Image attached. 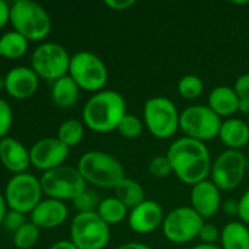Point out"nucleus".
<instances>
[{
    "label": "nucleus",
    "instance_id": "obj_22",
    "mask_svg": "<svg viewBox=\"0 0 249 249\" xmlns=\"http://www.w3.org/2000/svg\"><path fill=\"white\" fill-rule=\"evenodd\" d=\"M79 91L80 89L77 83L67 74L53 83L51 99L60 108H72L79 99Z\"/></svg>",
    "mask_w": 249,
    "mask_h": 249
},
{
    "label": "nucleus",
    "instance_id": "obj_35",
    "mask_svg": "<svg viewBox=\"0 0 249 249\" xmlns=\"http://www.w3.org/2000/svg\"><path fill=\"white\" fill-rule=\"evenodd\" d=\"M197 238H199L203 245H215L216 241L220 240V231L213 224L204 223L199 230Z\"/></svg>",
    "mask_w": 249,
    "mask_h": 249
},
{
    "label": "nucleus",
    "instance_id": "obj_13",
    "mask_svg": "<svg viewBox=\"0 0 249 249\" xmlns=\"http://www.w3.org/2000/svg\"><path fill=\"white\" fill-rule=\"evenodd\" d=\"M204 219L190 207H178L165 214L162 230L165 238L175 245H184L198 237Z\"/></svg>",
    "mask_w": 249,
    "mask_h": 249
},
{
    "label": "nucleus",
    "instance_id": "obj_14",
    "mask_svg": "<svg viewBox=\"0 0 249 249\" xmlns=\"http://www.w3.org/2000/svg\"><path fill=\"white\" fill-rule=\"evenodd\" d=\"M68 155L70 148L63 145L57 138L41 139L29 150L31 164L43 173L65 164Z\"/></svg>",
    "mask_w": 249,
    "mask_h": 249
},
{
    "label": "nucleus",
    "instance_id": "obj_9",
    "mask_svg": "<svg viewBox=\"0 0 249 249\" xmlns=\"http://www.w3.org/2000/svg\"><path fill=\"white\" fill-rule=\"evenodd\" d=\"M223 119L208 105H192L180 113L179 129L186 138L206 142L218 138Z\"/></svg>",
    "mask_w": 249,
    "mask_h": 249
},
{
    "label": "nucleus",
    "instance_id": "obj_10",
    "mask_svg": "<svg viewBox=\"0 0 249 249\" xmlns=\"http://www.w3.org/2000/svg\"><path fill=\"white\" fill-rule=\"evenodd\" d=\"M71 56L61 44L48 41L34 49L31 57V68L39 79L56 82L68 74Z\"/></svg>",
    "mask_w": 249,
    "mask_h": 249
},
{
    "label": "nucleus",
    "instance_id": "obj_32",
    "mask_svg": "<svg viewBox=\"0 0 249 249\" xmlns=\"http://www.w3.org/2000/svg\"><path fill=\"white\" fill-rule=\"evenodd\" d=\"M148 172L153 178H157V179H164L169 177L173 173V167L167 153L153 157L148 164Z\"/></svg>",
    "mask_w": 249,
    "mask_h": 249
},
{
    "label": "nucleus",
    "instance_id": "obj_17",
    "mask_svg": "<svg viewBox=\"0 0 249 249\" xmlns=\"http://www.w3.org/2000/svg\"><path fill=\"white\" fill-rule=\"evenodd\" d=\"M39 88V77L27 66H17L5 74V91L16 100H27Z\"/></svg>",
    "mask_w": 249,
    "mask_h": 249
},
{
    "label": "nucleus",
    "instance_id": "obj_16",
    "mask_svg": "<svg viewBox=\"0 0 249 249\" xmlns=\"http://www.w3.org/2000/svg\"><path fill=\"white\" fill-rule=\"evenodd\" d=\"M164 216L162 206L158 202L145 199L142 203L130 209L128 215V225L134 232L146 235L162 226Z\"/></svg>",
    "mask_w": 249,
    "mask_h": 249
},
{
    "label": "nucleus",
    "instance_id": "obj_36",
    "mask_svg": "<svg viewBox=\"0 0 249 249\" xmlns=\"http://www.w3.org/2000/svg\"><path fill=\"white\" fill-rule=\"evenodd\" d=\"M233 90L238 99H249V73H245L236 79Z\"/></svg>",
    "mask_w": 249,
    "mask_h": 249
},
{
    "label": "nucleus",
    "instance_id": "obj_5",
    "mask_svg": "<svg viewBox=\"0 0 249 249\" xmlns=\"http://www.w3.org/2000/svg\"><path fill=\"white\" fill-rule=\"evenodd\" d=\"M143 122L151 135L165 140L179 130L180 113L172 100L164 96H153L143 105Z\"/></svg>",
    "mask_w": 249,
    "mask_h": 249
},
{
    "label": "nucleus",
    "instance_id": "obj_34",
    "mask_svg": "<svg viewBox=\"0 0 249 249\" xmlns=\"http://www.w3.org/2000/svg\"><path fill=\"white\" fill-rule=\"evenodd\" d=\"M26 223H27L26 214L21 213V212L9 209L6 213V215H5L4 221H2V226H4L7 231L15 233L19 228H21V226H23Z\"/></svg>",
    "mask_w": 249,
    "mask_h": 249
},
{
    "label": "nucleus",
    "instance_id": "obj_4",
    "mask_svg": "<svg viewBox=\"0 0 249 249\" xmlns=\"http://www.w3.org/2000/svg\"><path fill=\"white\" fill-rule=\"evenodd\" d=\"M10 23L28 41H40L51 32V18L40 4L32 0H17L10 9Z\"/></svg>",
    "mask_w": 249,
    "mask_h": 249
},
{
    "label": "nucleus",
    "instance_id": "obj_23",
    "mask_svg": "<svg viewBox=\"0 0 249 249\" xmlns=\"http://www.w3.org/2000/svg\"><path fill=\"white\" fill-rule=\"evenodd\" d=\"M223 249H249V229L242 221H231L220 231Z\"/></svg>",
    "mask_w": 249,
    "mask_h": 249
},
{
    "label": "nucleus",
    "instance_id": "obj_42",
    "mask_svg": "<svg viewBox=\"0 0 249 249\" xmlns=\"http://www.w3.org/2000/svg\"><path fill=\"white\" fill-rule=\"evenodd\" d=\"M49 249H78L71 242V240H61L53 243Z\"/></svg>",
    "mask_w": 249,
    "mask_h": 249
},
{
    "label": "nucleus",
    "instance_id": "obj_26",
    "mask_svg": "<svg viewBox=\"0 0 249 249\" xmlns=\"http://www.w3.org/2000/svg\"><path fill=\"white\" fill-rule=\"evenodd\" d=\"M96 213L108 226L117 225L128 218V208L116 197L101 199Z\"/></svg>",
    "mask_w": 249,
    "mask_h": 249
},
{
    "label": "nucleus",
    "instance_id": "obj_47",
    "mask_svg": "<svg viewBox=\"0 0 249 249\" xmlns=\"http://www.w3.org/2000/svg\"><path fill=\"white\" fill-rule=\"evenodd\" d=\"M249 1H233V4H238V5H243V4H248Z\"/></svg>",
    "mask_w": 249,
    "mask_h": 249
},
{
    "label": "nucleus",
    "instance_id": "obj_41",
    "mask_svg": "<svg viewBox=\"0 0 249 249\" xmlns=\"http://www.w3.org/2000/svg\"><path fill=\"white\" fill-rule=\"evenodd\" d=\"M116 249H152L150 246L145 245V243L141 242H126L121 245L119 247H117Z\"/></svg>",
    "mask_w": 249,
    "mask_h": 249
},
{
    "label": "nucleus",
    "instance_id": "obj_45",
    "mask_svg": "<svg viewBox=\"0 0 249 249\" xmlns=\"http://www.w3.org/2000/svg\"><path fill=\"white\" fill-rule=\"evenodd\" d=\"M191 249H223V248L218 247V246L215 245H203V243H199V245L195 246V247Z\"/></svg>",
    "mask_w": 249,
    "mask_h": 249
},
{
    "label": "nucleus",
    "instance_id": "obj_28",
    "mask_svg": "<svg viewBox=\"0 0 249 249\" xmlns=\"http://www.w3.org/2000/svg\"><path fill=\"white\" fill-rule=\"evenodd\" d=\"M40 237V229L32 221H27L23 226L12 233V242L17 249H31L36 245Z\"/></svg>",
    "mask_w": 249,
    "mask_h": 249
},
{
    "label": "nucleus",
    "instance_id": "obj_33",
    "mask_svg": "<svg viewBox=\"0 0 249 249\" xmlns=\"http://www.w3.org/2000/svg\"><path fill=\"white\" fill-rule=\"evenodd\" d=\"M14 122V112L9 102L0 99V140L6 138Z\"/></svg>",
    "mask_w": 249,
    "mask_h": 249
},
{
    "label": "nucleus",
    "instance_id": "obj_31",
    "mask_svg": "<svg viewBox=\"0 0 249 249\" xmlns=\"http://www.w3.org/2000/svg\"><path fill=\"white\" fill-rule=\"evenodd\" d=\"M100 202L101 201H100L96 192L87 189L77 198L73 199L72 203L78 213H92V212L97 211Z\"/></svg>",
    "mask_w": 249,
    "mask_h": 249
},
{
    "label": "nucleus",
    "instance_id": "obj_6",
    "mask_svg": "<svg viewBox=\"0 0 249 249\" xmlns=\"http://www.w3.org/2000/svg\"><path fill=\"white\" fill-rule=\"evenodd\" d=\"M68 75L77 83L80 90L99 92L108 80V71L104 61L94 53L79 51L71 56Z\"/></svg>",
    "mask_w": 249,
    "mask_h": 249
},
{
    "label": "nucleus",
    "instance_id": "obj_39",
    "mask_svg": "<svg viewBox=\"0 0 249 249\" xmlns=\"http://www.w3.org/2000/svg\"><path fill=\"white\" fill-rule=\"evenodd\" d=\"M10 9H11V5H9L4 0H0V29L4 28L7 22H10Z\"/></svg>",
    "mask_w": 249,
    "mask_h": 249
},
{
    "label": "nucleus",
    "instance_id": "obj_44",
    "mask_svg": "<svg viewBox=\"0 0 249 249\" xmlns=\"http://www.w3.org/2000/svg\"><path fill=\"white\" fill-rule=\"evenodd\" d=\"M238 112L241 113H249V99H240L238 101Z\"/></svg>",
    "mask_w": 249,
    "mask_h": 249
},
{
    "label": "nucleus",
    "instance_id": "obj_1",
    "mask_svg": "<svg viewBox=\"0 0 249 249\" xmlns=\"http://www.w3.org/2000/svg\"><path fill=\"white\" fill-rule=\"evenodd\" d=\"M167 156L172 163L173 173L184 184L194 186L211 175L213 162L204 142L182 136L169 146Z\"/></svg>",
    "mask_w": 249,
    "mask_h": 249
},
{
    "label": "nucleus",
    "instance_id": "obj_3",
    "mask_svg": "<svg viewBox=\"0 0 249 249\" xmlns=\"http://www.w3.org/2000/svg\"><path fill=\"white\" fill-rule=\"evenodd\" d=\"M78 170L87 184L100 189H113L125 178L124 168L118 160L104 151L85 152L78 160Z\"/></svg>",
    "mask_w": 249,
    "mask_h": 249
},
{
    "label": "nucleus",
    "instance_id": "obj_40",
    "mask_svg": "<svg viewBox=\"0 0 249 249\" xmlns=\"http://www.w3.org/2000/svg\"><path fill=\"white\" fill-rule=\"evenodd\" d=\"M221 207L228 215H238V201L236 199H228L221 204Z\"/></svg>",
    "mask_w": 249,
    "mask_h": 249
},
{
    "label": "nucleus",
    "instance_id": "obj_20",
    "mask_svg": "<svg viewBox=\"0 0 249 249\" xmlns=\"http://www.w3.org/2000/svg\"><path fill=\"white\" fill-rule=\"evenodd\" d=\"M219 139L229 150H238L249 142V125L240 118H229L223 121Z\"/></svg>",
    "mask_w": 249,
    "mask_h": 249
},
{
    "label": "nucleus",
    "instance_id": "obj_19",
    "mask_svg": "<svg viewBox=\"0 0 249 249\" xmlns=\"http://www.w3.org/2000/svg\"><path fill=\"white\" fill-rule=\"evenodd\" d=\"M0 162L11 173H26L31 167V156L26 146L11 136L0 140Z\"/></svg>",
    "mask_w": 249,
    "mask_h": 249
},
{
    "label": "nucleus",
    "instance_id": "obj_18",
    "mask_svg": "<svg viewBox=\"0 0 249 249\" xmlns=\"http://www.w3.org/2000/svg\"><path fill=\"white\" fill-rule=\"evenodd\" d=\"M68 216L65 202L53 198L41 199L38 206L31 212L29 218L39 229H56L62 225Z\"/></svg>",
    "mask_w": 249,
    "mask_h": 249
},
{
    "label": "nucleus",
    "instance_id": "obj_24",
    "mask_svg": "<svg viewBox=\"0 0 249 249\" xmlns=\"http://www.w3.org/2000/svg\"><path fill=\"white\" fill-rule=\"evenodd\" d=\"M114 197L118 198L128 209L135 208L145 201V190L140 182L130 178H124L114 187Z\"/></svg>",
    "mask_w": 249,
    "mask_h": 249
},
{
    "label": "nucleus",
    "instance_id": "obj_37",
    "mask_svg": "<svg viewBox=\"0 0 249 249\" xmlns=\"http://www.w3.org/2000/svg\"><path fill=\"white\" fill-rule=\"evenodd\" d=\"M238 218L245 224H249V189L238 199Z\"/></svg>",
    "mask_w": 249,
    "mask_h": 249
},
{
    "label": "nucleus",
    "instance_id": "obj_46",
    "mask_svg": "<svg viewBox=\"0 0 249 249\" xmlns=\"http://www.w3.org/2000/svg\"><path fill=\"white\" fill-rule=\"evenodd\" d=\"M5 90V75H0V90Z\"/></svg>",
    "mask_w": 249,
    "mask_h": 249
},
{
    "label": "nucleus",
    "instance_id": "obj_15",
    "mask_svg": "<svg viewBox=\"0 0 249 249\" xmlns=\"http://www.w3.org/2000/svg\"><path fill=\"white\" fill-rule=\"evenodd\" d=\"M191 208L202 219H211L221 208V191L211 179L194 185L190 194Z\"/></svg>",
    "mask_w": 249,
    "mask_h": 249
},
{
    "label": "nucleus",
    "instance_id": "obj_27",
    "mask_svg": "<svg viewBox=\"0 0 249 249\" xmlns=\"http://www.w3.org/2000/svg\"><path fill=\"white\" fill-rule=\"evenodd\" d=\"M85 134V125L83 122L78 119H66L60 124L56 138L67 146L68 148H72L74 146L79 145L82 142Z\"/></svg>",
    "mask_w": 249,
    "mask_h": 249
},
{
    "label": "nucleus",
    "instance_id": "obj_8",
    "mask_svg": "<svg viewBox=\"0 0 249 249\" xmlns=\"http://www.w3.org/2000/svg\"><path fill=\"white\" fill-rule=\"evenodd\" d=\"M71 242L78 249H105L111 240L109 226L96 212L78 213L71 223Z\"/></svg>",
    "mask_w": 249,
    "mask_h": 249
},
{
    "label": "nucleus",
    "instance_id": "obj_29",
    "mask_svg": "<svg viewBox=\"0 0 249 249\" xmlns=\"http://www.w3.org/2000/svg\"><path fill=\"white\" fill-rule=\"evenodd\" d=\"M204 83L198 75L186 74L178 83V92L186 100H196L203 94Z\"/></svg>",
    "mask_w": 249,
    "mask_h": 249
},
{
    "label": "nucleus",
    "instance_id": "obj_11",
    "mask_svg": "<svg viewBox=\"0 0 249 249\" xmlns=\"http://www.w3.org/2000/svg\"><path fill=\"white\" fill-rule=\"evenodd\" d=\"M43 195L40 178L27 172L14 175L7 181L4 192L7 208L23 214H31L43 199Z\"/></svg>",
    "mask_w": 249,
    "mask_h": 249
},
{
    "label": "nucleus",
    "instance_id": "obj_2",
    "mask_svg": "<svg viewBox=\"0 0 249 249\" xmlns=\"http://www.w3.org/2000/svg\"><path fill=\"white\" fill-rule=\"evenodd\" d=\"M126 114V102L123 95L114 90H101L95 92L82 111L84 125L100 134L117 130L119 122Z\"/></svg>",
    "mask_w": 249,
    "mask_h": 249
},
{
    "label": "nucleus",
    "instance_id": "obj_43",
    "mask_svg": "<svg viewBox=\"0 0 249 249\" xmlns=\"http://www.w3.org/2000/svg\"><path fill=\"white\" fill-rule=\"evenodd\" d=\"M7 213V204L6 201H5L4 195L0 194V226L2 225V221H4L5 215Z\"/></svg>",
    "mask_w": 249,
    "mask_h": 249
},
{
    "label": "nucleus",
    "instance_id": "obj_7",
    "mask_svg": "<svg viewBox=\"0 0 249 249\" xmlns=\"http://www.w3.org/2000/svg\"><path fill=\"white\" fill-rule=\"evenodd\" d=\"M40 184L44 195L62 202L73 201L87 190V182L78 168L66 164L43 173Z\"/></svg>",
    "mask_w": 249,
    "mask_h": 249
},
{
    "label": "nucleus",
    "instance_id": "obj_12",
    "mask_svg": "<svg viewBox=\"0 0 249 249\" xmlns=\"http://www.w3.org/2000/svg\"><path fill=\"white\" fill-rule=\"evenodd\" d=\"M247 157L238 150H225L214 160L211 169V180L220 191L237 189L247 172Z\"/></svg>",
    "mask_w": 249,
    "mask_h": 249
},
{
    "label": "nucleus",
    "instance_id": "obj_21",
    "mask_svg": "<svg viewBox=\"0 0 249 249\" xmlns=\"http://www.w3.org/2000/svg\"><path fill=\"white\" fill-rule=\"evenodd\" d=\"M238 101L240 99L233 88L228 85H219L209 92L208 107L220 118H223V117L232 116L238 112Z\"/></svg>",
    "mask_w": 249,
    "mask_h": 249
},
{
    "label": "nucleus",
    "instance_id": "obj_30",
    "mask_svg": "<svg viewBox=\"0 0 249 249\" xmlns=\"http://www.w3.org/2000/svg\"><path fill=\"white\" fill-rule=\"evenodd\" d=\"M117 131L123 138L129 139V140L138 139L139 136H141V134L143 131V123L139 117L130 113H126L122 118V121L119 122L118 126H117Z\"/></svg>",
    "mask_w": 249,
    "mask_h": 249
},
{
    "label": "nucleus",
    "instance_id": "obj_38",
    "mask_svg": "<svg viewBox=\"0 0 249 249\" xmlns=\"http://www.w3.org/2000/svg\"><path fill=\"white\" fill-rule=\"evenodd\" d=\"M135 4V0H106L105 1V5L113 11H126Z\"/></svg>",
    "mask_w": 249,
    "mask_h": 249
},
{
    "label": "nucleus",
    "instance_id": "obj_25",
    "mask_svg": "<svg viewBox=\"0 0 249 249\" xmlns=\"http://www.w3.org/2000/svg\"><path fill=\"white\" fill-rule=\"evenodd\" d=\"M29 41L16 31H9L0 36V56L9 60L22 57L28 50Z\"/></svg>",
    "mask_w": 249,
    "mask_h": 249
}]
</instances>
